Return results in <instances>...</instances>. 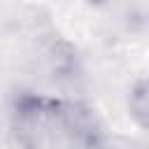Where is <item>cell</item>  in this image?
<instances>
[{
	"mask_svg": "<svg viewBox=\"0 0 149 149\" xmlns=\"http://www.w3.org/2000/svg\"><path fill=\"white\" fill-rule=\"evenodd\" d=\"M16 128L30 149H72L91 130L79 109L51 98H26L16 109Z\"/></svg>",
	"mask_w": 149,
	"mask_h": 149,
	"instance_id": "obj_1",
	"label": "cell"
}]
</instances>
